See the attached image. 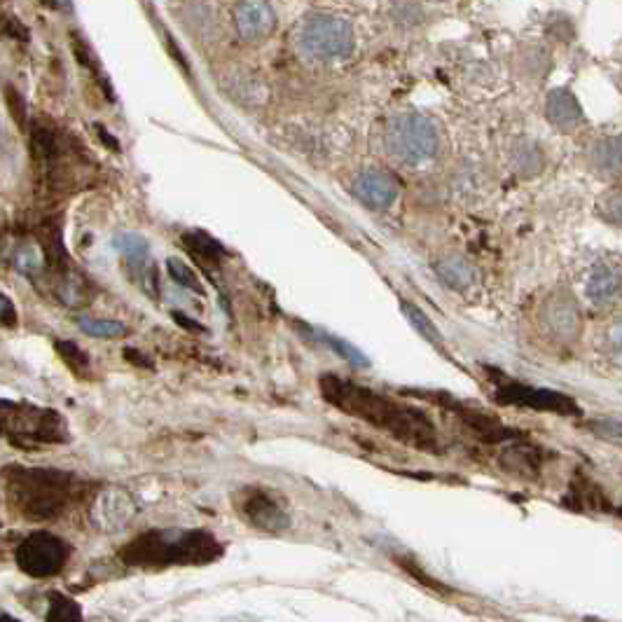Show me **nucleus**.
Instances as JSON below:
<instances>
[{"instance_id":"1","label":"nucleus","mask_w":622,"mask_h":622,"mask_svg":"<svg viewBox=\"0 0 622 622\" xmlns=\"http://www.w3.org/2000/svg\"><path fill=\"white\" fill-rule=\"evenodd\" d=\"M321 393L340 412L389 433L393 440L421 449V452H438V431L433 421L417 407L391 400L382 393L370 391L368 386L335 375L321 377Z\"/></svg>"},{"instance_id":"2","label":"nucleus","mask_w":622,"mask_h":622,"mask_svg":"<svg viewBox=\"0 0 622 622\" xmlns=\"http://www.w3.org/2000/svg\"><path fill=\"white\" fill-rule=\"evenodd\" d=\"M5 492L15 513L26 520L45 522L64 515L80 499L85 487L73 473L17 466L5 471Z\"/></svg>"},{"instance_id":"3","label":"nucleus","mask_w":622,"mask_h":622,"mask_svg":"<svg viewBox=\"0 0 622 622\" xmlns=\"http://www.w3.org/2000/svg\"><path fill=\"white\" fill-rule=\"evenodd\" d=\"M223 555V545L206 531H181V529H152L148 534L136 536L120 552L127 566L143 569H162L174 564H209Z\"/></svg>"},{"instance_id":"4","label":"nucleus","mask_w":622,"mask_h":622,"mask_svg":"<svg viewBox=\"0 0 622 622\" xmlns=\"http://www.w3.org/2000/svg\"><path fill=\"white\" fill-rule=\"evenodd\" d=\"M384 150L393 162L417 169L433 162L440 152V131L431 117L398 113L384 127Z\"/></svg>"},{"instance_id":"5","label":"nucleus","mask_w":622,"mask_h":622,"mask_svg":"<svg viewBox=\"0 0 622 622\" xmlns=\"http://www.w3.org/2000/svg\"><path fill=\"white\" fill-rule=\"evenodd\" d=\"M0 435L19 445H57L68 440V426L59 412L47 407L0 398Z\"/></svg>"},{"instance_id":"6","label":"nucleus","mask_w":622,"mask_h":622,"mask_svg":"<svg viewBox=\"0 0 622 622\" xmlns=\"http://www.w3.org/2000/svg\"><path fill=\"white\" fill-rule=\"evenodd\" d=\"M295 50L309 61H337L354 54L356 33L347 19L335 15H307L295 26Z\"/></svg>"},{"instance_id":"7","label":"nucleus","mask_w":622,"mask_h":622,"mask_svg":"<svg viewBox=\"0 0 622 622\" xmlns=\"http://www.w3.org/2000/svg\"><path fill=\"white\" fill-rule=\"evenodd\" d=\"M538 326L557 344H576L583 335V311L571 290L557 288L538 307Z\"/></svg>"},{"instance_id":"8","label":"nucleus","mask_w":622,"mask_h":622,"mask_svg":"<svg viewBox=\"0 0 622 622\" xmlns=\"http://www.w3.org/2000/svg\"><path fill=\"white\" fill-rule=\"evenodd\" d=\"M17 566L26 576L31 578H50L64 569L68 557H71V548L59 536L47 534V531H38L24 538L17 548Z\"/></svg>"},{"instance_id":"9","label":"nucleus","mask_w":622,"mask_h":622,"mask_svg":"<svg viewBox=\"0 0 622 622\" xmlns=\"http://www.w3.org/2000/svg\"><path fill=\"white\" fill-rule=\"evenodd\" d=\"M239 513L251 527L265 534H281L290 527L286 506L267 489H244L239 496Z\"/></svg>"},{"instance_id":"10","label":"nucleus","mask_w":622,"mask_h":622,"mask_svg":"<svg viewBox=\"0 0 622 622\" xmlns=\"http://www.w3.org/2000/svg\"><path fill=\"white\" fill-rule=\"evenodd\" d=\"M496 400L503 405L531 407V410L555 412V414H578V405L569 396L548 389H536L520 382H506L496 389Z\"/></svg>"},{"instance_id":"11","label":"nucleus","mask_w":622,"mask_h":622,"mask_svg":"<svg viewBox=\"0 0 622 622\" xmlns=\"http://www.w3.org/2000/svg\"><path fill=\"white\" fill-rule=\"evenodd\" d=\"M351 192L370 211L391 209L400 195L398 178L386 169H365L354 178Z\"/></svg>"},{"instance_id":"12","label":"nucleus","mask_w":622,"mask_h":622,"mask_svg":"<svg viewBox=\"0 0 622 622\" xmlns=\"http://www.w3.org/2000/svg\"><path fill=\"white\" fill-rule=\"evenodd\" d=\"M234 26L244 43H262L276 29V12L269 0H239L234 8Z\"/></svg>"},{"instance_id":"13","label":"nucleus","mask_w":622,"mask_h":622,"mask_svg":"<svg viewBox=\"0 0 622 622\" xmlns=\"http://www.w3.org/2000/svg\"><path fill=\"white\" fill-rule=\"evenodd\" d=\"M134 501L124 489H106L92 508V520L103 531H117L134 517Z\"/></svg>"},{"instance_id":"14","label":"nucleus","mask_w":622,"mask_h":622,"mask_svg":"<svg viewBox=\"0 0 622 622\" xmlns=\"http://www.w3.org/2000/svg\"><path fill=\"white\" fill-rule=\"evenodd\" d=\"M587 169L601 181H620L622 178V136L599 138L587 150Z\"/></svg>"},{"instance_id":"15","label":"nucleus","mask_w":622,"mask_h":622,"mask_svg":"<svg viewBox=\"0 0 622 622\" xmlns=\"http://www.w3.org/2000/svg\"><path fill=\"white\" fill-rule=\"evenodd\" d=\"M545 461L543 449H538L531 442L517 440L513 445H508L501 452V468L508 475H515V478L522 480H534L541 473Z\"/></svg>"},{"instance_id":"16","label":"nucleus","mask_w":622,"mask_h":622,"mask_svg":"<svg viewBox=\"0 0 622 622\" xmlns=\"http://www.w3.org/2000/svg\"><path fill=\"white\" fill-rule=\"evenodd\" d=\"M587 300L597 307H606V304L615 302L622 293V269L611 262H599L592 267L590 276L585 283Z\"/></svg>"},{"instance_id":"17","label":"nucleus","mask_w":622,"mask_h":622,"mask_svg":"<svg viewBox=\"0 0 622 622\" xmlns=\"http://www.w3.org/2000/svg\"><path fill=\"white\" fill-rule=\"evenodd\" d=\"M545 117L559 131H576L583 124V110L569 89H552L545 99Z\"/></svg>"},{"instance_id":"18","label":"nucleus","mask_w":622,"mask_h":622,"mask_svg":"<svg viewBox=\"0 0 622 622\" xmlns=\"http://www.w3.org/2000/svg\"><path fill=\"white\" fill-rule=\"evenodd\" d=\"M433 272L438 279L452 290H468L478 281V272H475L473 262L463 258L459 253H445L433 262Z\"/></svg>"},{"instance_id":"19","label":"nucleus","mask_w":622,"mask_h":622,"mask_svg":"<svg viewBox=\"0 0 622 622\" xmlns=\"http://www.w3.org/2000/svg\"><path fill=\"white\" fill-rule=\"evenodd\" d=\"M508 160L515 174L522 178H534L541 174L545 167V155L541 145L529 141V138H517V141H513L508 152Z\"/></svg>"},{"instance_id":"20","label":"nucleus","mask_w":622,"mask_h":622,"mask_svg":"<svg viewBox=\"0 0 622 622\" xmlns=\"http://www.w3.org/2000/svg\"><path fill=\"white\" fill-rule=\"evenodd\" d=\"M52 288H54V295H57V300L64 302L66 307H85V304L89 302V297H92L87 281L71 267L61 269V272H54Z\"/></svg>"},{"instance_id":"21","label":"nucleus","mask_w":622,"mask_h":622,"mask_svg":"<svg viewBox=\"0 0 622 622\" xmlns=\"http://www.w3.org/2000/svg\"><path fill=\"white\" fill-rule=\"evenodd\" d=\"M115 246H117V251L122 253V258L127 260L131 272H134L136 276L148 272L150 246H148V239H145L143 234H136V232L117 234Z\"/></svg>"},{"instance_id":"22","label":"nucleus","mask_w":622,"mask_h":622,"mask_svg":"<svg viewBox=\"0 0 622 622\" xmlns=\"http://www.w3.org/2000/svg\"><path fill=\"white\" fill-rule=\"evenodd\" d=\"M12 265L22 274L36 279L45 272L47 253L43 251V246L33 244V241H19L15 244V251H12Z\"/></svg>"},{"instance_id":"23","label":"nucleus","mask_w":622,"mask_h":622,"mask_svg":"<svg viewBox=\"0 0 622 622\" xmlns=\"http://www.w3.org/2000/svg\"><path fill=\"white\" fill-rule=\"evenodd\" d=\"M403 314L407 316V321L412 323V328L417 330V333L424 337L428 344H433V347H438L440 351H445V340H442L440 330L435 328V323L428 319V316L417 307V304L403 302Z\"/></svg>"},{"instance_id":"24","label":"nucleus","mask_w":622,"mask_h":622,"mask_svg":"<svg viewBox=\"0 0 622 622\" xmlns=\"http://www.w3.org/2000/svg\"><path fill=\"white\" fill-rule=\"evenodd\" d=\"M183 244L190 248V253L202 262H220L223 258V246L206 232H188L183 234Z\"/></svg>"},{"instance_id":"25","label":"nucleus","mask_w":622,"mask_h":622,"mask_svg":"<svg viewBox=\"0 0 622 622\" xmlns=\"http://www.w3.org/2000/svg\"><path fill=\"white\" fill-rule=\"evenodd\" d=\"M78 326L82 333L89 337H96V340H117V337H124L129 333L127 326L120 321L89 319V316H82V319H78Z\"/></svg>"},{"instance_id":"26","label":"nucleus","mask_w":622,"mask_h":622,"mask_svg":"<svg viewBox=\"0 0 622 622\" xmlns=\"http://www.w3.org/2000/svg\"><path fill=\"white\" fill-rule=\"evenodd\" d=\"M47 622H85L82 620V611L78 601L64 594H52L50 597V611H47Z\"/></svg>"},{"instance_id":"27","label":"nucleus","mask_w":622,"mask_h":622,"mask_svg":"<svg viewBox=\"0 0 622 622\" xmlns=\"http://www.w3.org/2000/svg\"><path fill=\"white\" fill-rule=\"evenodd\" d=\"M227 89H230V94L237 99L239 103H260L262 96L267 94V89L260 85L258 80H253L251 75H237L230 85H227Z\"/></svg>"},{"instance_id":"28","label":"nucleus","mask_w":622,"mask_h":622,"mask_svg":"<svg viewBox=\"0 0 622 622\" xmlns=\"http://www.w3.org/2000/svg\"><path fill=\"white\" fill-rule=\"evenodd\" d=\"M167 269H169V276L174 279L178 286L185 288V290H192V293H204V286L202 281H199V276L195 269H192L188 262L181 260V258H169L167 260Z\"/></svg>"},{"instance_id":"29","label":"nucleus","mask_w":622,"mask_h":622,"mask_svg":"<svg viewBox=\"0 0 622 622\" xmlns=\"http://www.w3.org/2000/svg\"><path fill=\"white\" fill-rule=\"evenodd\" d=\"M597 213L604 223L622 227V188L606 190L597 202Z\"/></svg>"},{"instance_id":"30","label":"nucleus","mask_w":622,"mask_h":622,"mask_svg":"<svg viewBox=\"0 0 622 622\" xmlns=\"http://www.w3.org/2000/svg\"><path fill=\"white\" fill-rule=\"evenodd\" d=\"M57 351H59V356L66 361L68 368L75 372V375H80V377L87 375L89 358H87L85 351L78 347V344H73L68 340H57Z\"/></svg>"},{"instance_id":"31","label":"nucleus","mask_w":622,"mask_h":622,"mask_svg":"<svg viewBox=\"0 0 622 622\" xmlns=\"http://www.w3.org/2000/svg\"><path fill=\"white\" fill-rule=\"evenodd\" d=\"M323 342L328 344L330 349L333 351H337V354H340L342 358H347L349 363H354V365H368V361H365V356L361 354V351L358 349H354L351 347V344H347V342H342V340H337V337H330V335H319Z\"/></svg>"},{"instance_id":"32","label":"nucleus","mask_w":622,"mask_h":622,"mask_svg":"<svg viewBox=\"0 0 622 622\" xmlns=\"http://www.w3.org/2000/svg\"><path fill=\"white\" fill-rule=\"evenodd\" d=\"M5 101H8L10 113H12V117H15V122L19 124V127H24L26 124V103L22 99V94H19L17 89L8 87L5 89Z\"/></svg>"},{"instance_id":"33","label":"nucleus","mask_w":622,"mask_h":622,"mask_svg":"<svg viewBox=\"0 0 622 622\" xmlns=\"http://www.w3.org/2000/svg\"><path fill=\"white\" fill-rule=\"evenodd\" d=\"M606 351H608V356H611L613 361L622 368V323L613 326L606 333Z\"/></svg>"},{"instance_id":"34","label":"nucleus","mask_w":622,"mask_h":622,"mask_svg":"<svg viewBox=\"0 0 622 622\" xmlns=\"http://www.w3.org/2000/svg\"><path fill=\"white\" fill-rule=\"evenodd\" d=\"M3 33L12 40H29V31H26V26L12 15L3 17Z\"/></svg>"},{"instance_id":"35","label":"nucleus","mask_w":622,"mask_h":622,"mask_svg":"<svg viewBox=\"0 0 622 622\" xmlns=\"http://www.w3.org/2000/svg\"><path fill=\"white\" fill-rule=\"evenodd\" d=\"M0 326H5V328L17 326V309L10 297H5V295H0Z\"/></svg>"},{"instance_id":"36","label":"nucleus","mask_w":622,"mask_h":622,"mask_svg":"<svg viewBox=\"0 0 622 622\" xmlns=\"http://www.w3.org/2000/svg\"><path fill=\"white\" fill-rule=\"evenodd\" d=\"M592 428L597 433H604V435H622V421H615V419L597 421V424H592Z\"/></svg>"},{"instance_id":"37","label":"nucleus","mask_w":622,"mask_h":622,"mask_svg":"<svg viewBox=\"0 0 622 622\" xmlns=\"http://www.w3.org/2000/svg\"><path fill=\"white\" fill-rule=\"evenodd\" d=\"M174 319H176L178 323H181V326H183V328H190V330H197V333H202V330H204L202 326H195V321H190V319H185V316H183V314H178V311H176V314H174Z\"/></svg>"},{"instance_id":"38","label":"nucleus","mask_w":622,"mask_h":622,"mask_svg":"<svg viewBox=\"0 0 622 622\" xmlns=\"http://www.w3.org/2000/svg\"><path fill=\"white\" fill-rule=\"evenodd\" d=\"M45 3L54 5V8H68V0H45Z\"/></svg>"},{"instance_id":"39","label":"nucleus","mask_w":622,"mask_h":622,"mask_svg":"<svg viewBox=\"0 0 622 622\" xmlns=\"http://www.w3.org/2000/svg\"><path fill=\"white\" fill-rule=\"evenodd\" d=\"M0 622H22V620H17V618H12V615L3 613V615H0Z\"/></svg>"}]
</instances>
